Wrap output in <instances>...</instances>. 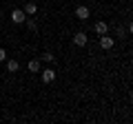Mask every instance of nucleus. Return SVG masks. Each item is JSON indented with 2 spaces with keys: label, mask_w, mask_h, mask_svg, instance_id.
<instances>
[{
  "label": "nucleus",
  "mask_w": 133,
  "mask_h": 124,
  "mask_svg": "<svg viewBox=\"0 0 133 124\" xmlns=\"http://www.w3.org/2000/svg\"><path fill=\"white\" fill-rule=\"evenodd\" d=\"M22 11H24V13H27V16H33V13H36V11H38V5H36V2H27Z\"/></svg>",
  "instance_id": "nucleus-7"
},
{
  "label": "nucleus",
  "mask_w": 133,
  "mask_h": 124,
  "mask_svg": "<svg viewBox=\"0 0 133 124\" xmlns=\"http://www.w3.org/2000/svg\"><path fill=\"white\" fill-rule=\"evenodd\" d=\"M7 69H9L11 73H16V71H18V69H20V64H18V62H16V60H9V62H7Z\"/></svg>",
  "instance_id": "nucleus-9"
},
{
  "label": "nucleus",
  "mask_w": 133,
  "mask_h": 124,
  "mask_svg": "<svg viewBox=\"0 0 133 124\" xmlns=\"http://www.w3.org/2000/svg\"><path fill=\"white\" fill-rule=\"evenodd\" d=\"M11 20H14V24H22L24 20H27V13H24L22 9H14L11 11Z\"/></svg>",
  "instance_id": "nucleus-1"
},
{
  "label": "nucleus",
  "mask_w": 133,
  "mask_h": 124,
  "mask_svg": "<svg viewBox=\"0 0 133 124\" xmlns=\"http://www.w3.org/2000/svg\"><path fill=\"white\" fill-rule=\"evenodd\" d=\"M73 42H76L78 47H84V44L89 42V38H87V33H84V31H78V33L73 36Z\"/></svg>",
  "instance_id": "nucleus-3"
},
{
  "label": "nucleus",
  "mask_w": 133,
  "mask_h": 124,
  "mask_svg": "<svg viewBox=\"0 0 133 124\" xmlns=\"http://www.w3.org/2000/svg\"><path fill=\"white\" fill-rule=\"evenodd\" d=\"M113 44H115V40L113 38H109V36H100V47L104 49V51H109V49H113Z\"/></svg>",
  "instance_id": "nucleus-2"
},
{
  "label": "nucleus",
  "mask_w": 133,
  "mask_h": 124,
  "mask_svg": "<svg viewBox=\"0 0 133 124\" xmlns=\"http://www.w3.org/2000/svg\"><path fill=\"white\" fill-rule=\"evenodd\" d=\"M24 22H27V27H29V31H36V29H38V27H36V20H31V18H27V20H24Z\"/></svg>",
  "instance_id": "nucleus-11"
},
{
  "label": "nucleus",
  "mask_w": 133,
  "mask_h": 124,
  "mask_svg": "<svg viewBox=\"0 0 133 124\" xmlns=\"http://www.w3.org/2000/svg\"><path fill=\"white\" fill-rule=\"evenodd\" d=\"M93 29H95V33H98V36H104L107 31H109V24L100 20V22H95V27H93Z\"/></svg>",
  "instance_id": "nucleus-5"
},
{
  "label": "nucleus",
  "mask_w": 133,
  "mask_h": 124,
  "mask_svg": "<svg viewBox=\"0 0 133 124\" xmlns=\"http://www.w3.org/2000/svg\"><path fill=\"white\" fill-rule=\"evenodd\" d=\"M2 60H7V51H5V49H0V62H2Z\"/></svg>",
  "instance_id": "nucleus-12"
},
{
  "label": "nucleus",
  "mask_w": 133,
  "mask_h": 124,
  "mask_svg": "<svg viewBox=\"0 0 133 124\" xmlns=\"http://www.w3.org/2000/svg\"><path fill=\"white\" fill-rule=\"evenodd\" d=\"M27 69H29L31 73H38V71H40V60H29Z\"/></svg>",
  "instance_id": "nucleus-8"
},
{
  "label": "nucleus",
  "mask_w": 133,
  "mask_h": 124,
  "mask_svg": "<svg viewBox=\"0 0 133 124\" xmlns=\"http://www.w3.org/2000/svg\"><path fill=\"white\" fill-rule=\"evenodd\" d=\"M40 58H42L44 62H53V58H56V56H53V53H49V51H44V53H42Z\"/></svg>",
  "instance_id": "nucleus-10"
},
{
  "label": "nucleus",
  "mask_w": 133,
  "mask_h": 124,
  "mask_svg": "<svg viewBox=\"0 0 133 124\" xmlns=\"http://www.w3.org/2000/svg\"><path fill=\"white\" fill-rule=\"evenodd\" d=\"M76 18L78 20H87L89 18V9H87V7H78L76 9Z\"/></svg>",
  "instance_id": "nucleus-6"
},
{
  "label": "nucleus",
  "mask_w": 133,
  "mask_h": 124,
  "mask_svg": "<svg viewBox=\"0 0 133 124\" xmlns=\"http://www.w3.org/2000/svg\"><path fill=\"white\" fill-rule=\"evenodd\" d=\"M53 80H56V71H53V69H44L42 71V82L49 84V82H53Z\"/></svg>",
  "instance_id": "nucleus-4"
}]
</instances>
